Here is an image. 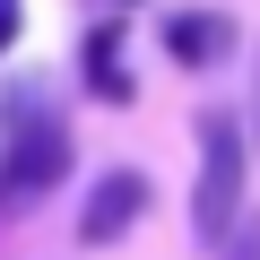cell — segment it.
<instances>
[{"label":"cell","instance_id":"obj_6","mask_svg":"<svg viewBox=\"0 0 260 260\" xmlns=\"http://www.w3.org/2000/svg\"><path fill=\"white\" fill-rule=\"evenodd\" d=\"M9 35H18V0H0V52H9Z\"/></svg>","mask_w":260,"mask_h":260},{"label":"cell","instance_id":"obj_7","mask_svg":"<svg viewBox=\"0 0 260 260\" xmlns=\"http://www.w3.org/2000/svg\"><path fill=\"white\" fill-rule=\"evenodd\" d=\"M225 260H260V225H251V234H243V243H234Z\"/></svg>","mask_w":260,"mask_h":260},{"label":"cell","instance_id":"obj_3","mask_svg":"<svg viewBox=\"0 0 260 260\" xmlns=\"http://www.w3.org/2000/svg\"><path fill=\"white\" fill-rule=\"evenodd\" d=\"M139 208H148V174H104L95 191H87V217H78V243H121L130 225H139Z\"/></svg>","mask_w":260,"mask_h":260},{"label":"cell","instance_id":"obj_1","mask_svg":"<svg viewBox=\"0 0 260 260\" xmlns=\"http://www.w3.org/2000/svg\"><path fill=\"white\" fill-rule=\"evenodd\" d=\"M61 174H70V121L35 87L0 95V200H44Z\"/></svg>","mask_w":260,"mask_h":260},{"label":"cell","instance_id":"obj_8","mask_svg":"<svg viewBox=\"0 0 260 260\" xmlns=\"http://www.w3.org/2000/svg\"><path fill=\"white\" fill-rule=\"evenodd\" d=\"M251 139H260V121H251Z\"/></svg>","mask_w":260,"mask_h":260},{"label":"cell","instance_id":"obj_4","mask_svg":"<svg viewBox=\"0 0 260 260\" xmlns=\"http://www.w3.org/2000/svg\"><path fill=\"white\" fill-rule=\"evenodd\" d=\"M165 52H174L182 70H208V61L234 52V18H217V9H182V18H165Z\"/></svg>","mask_w":260,"mask_h":260},{"label":"cell","instance_id":"obj_5","mask_svg":"<svg viewBox=\"0 0 260 260\" xmlns=\"http://www.w3.org/2000/svg\"><path fill=\"white\" fill-rule=\"evenodd\" d=\"M87 87L104 104H130V70H121V26H95L87 35Z\"/></svg>","mask_w":260,"mask_h":260},{"label":"cell","instance_id":"obj_2","mask_svg":"<svg viewBox=\"0 0 260 260\" xmlns=\"http://www.w3.org/2000/svg\"><path fill=\"white\" fill-rule=\"evenodd\" d=\"M243 208V130L234 113H200V191H191V234L225 243Z\"/></svg>","mask_w":260,"mask_h":260}]
</instances>
